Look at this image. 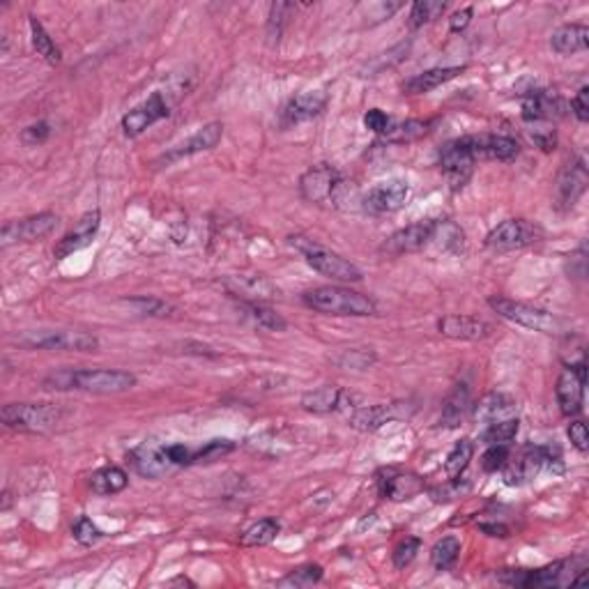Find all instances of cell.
Instances as JSON below:
<instances>
[{
	"mask_svg": "<svg viewBox=\"0 0 589 589\" xmlns=\"http://www.w3.org/2000/svg\"><path fill=\"white\" fill-rule=\"evenodd\" d=\"M51 389H78L90 394H122L136 387V375L120 369L61 371L46 378Z\"/></svg>",
	"mask_w": 589,
	"mask_h": 589,
	"instance_id": "cell-1",
	"label": "cell"
},
{
	"mask_svg": "<svg viewBox=\"0 0 589 589\" xmlns=\"http://www.w3.org/2000/svg\"><path fill=\"white\" fill-rule=\"evenodd\" d=\"M302 302L308 308H314L318 314L325 315H350V318H369L378 314V304L364 295V292L353 290L343 286H318L311 288L302 295Z\"/></svg>",
	"mask_w": 589,
	"mask_h": 589,
	"instance_id": "cell-2",
	"label": "cell"
},
{
	"mask_svg": "<svg viewBox=\"0 0 589 589\" xmlns=\"http://www.w3.org/2000/svg\"><path fill=\"white\" fill-rule=\"evenodd\" d=\"M585 569H587L585 560L576 557V560H562V562L548 564V567L535 569V571L504 569L497 578L500 583L516 585V587H571L573 578Z\"/></svg>",
	"mask_w": 589,
	"mask_h": 589,
	"instance_id": "cell-3",
	"label": "cell"
},
{
	"mask_svg": "<svg viewBox=\"0 0 589 589\" xmlns=\"http://www.w3.org/2000/svg\"><path fill=\"white\" fill-rule=\"evenodd\" d=\"M288 240H290L292 247L298 249L299 254L304 256V260H307L308 267H314V270L320 272L323 276H330V279H334V282H341V283L362 282L364 274L357 265L350 263V260H346L343 256L336 254V251H330V249L320 247V244H315L314 240H308V237H302V235H292V237H288Z\"/></svg>",
	"mask_w": 589,
	"mask_h": 589,
	"instance_id": "cell-4",
	"label": "cell"
},
{
	"mask_svg": "<svg viewBox=\"0 0 589 589\" xmlns=\"http://www.w3.org/2000/svg\"><path fill=\"white\" fill-rule=\"evenodd\" d=\"M348 189V182L339 173V168L331 164L311 166L302 177H299V193L302 199L314 205H339L343 203V192Z\"/></svg>",
	"mask_w": 589,
	"mask_h": 589,
	"instance_id": "cell-5",
	"label": "cell"
},
{
	"mask_svg": "<svg viewBox=\"0 0 589 589\" xmlns=\"http://www.w3.org/2000/svg\"><path fill=\"white\" fill-rule=\"evenodd\" d=\"M62 413L51 403H10L3 408V424L21 433H46L55 429Z\"/></svg>",
	"mask_w": 589,
	"mask_h": 589,
	"instance_id": "cell-6",
	"label": "cell"
},
{
	"mask_svg": "<svg viewBox=\"0 0 589 589\" xmlns=\"http://www.w3.org/2000/svg\"><path fill=\"white\" fill-rule=\"evenodd\" d=\"M488 307L495 311L500 318L516 323V325L525 327V330H535L541 334H557L562 323L545 308L532 307V304L516 302L509 298H488Z\"/></svg>",
	"mask_w": 589,
	"mask_h": 589,
	"instance_id": "cell-7",
	"label": "cell"
},
{
	"mask_svg": "<svg viewBox=\"0 0 589 589\" xmlns=\"http://www.w3.org/2000/svg\"><path fill=\"white\" fill-rule=\"evenodd\" d=\"M560 461H562V456H560V452H555V456H552V446L528 445L523 446L516 456L509 458L507 465L502 468L504 470V481H507L509 486L529 484L541 470H552V465H555V462L560 465Z\"/></svg>",
	"mask_w": 589,
	"mask_h": 589,
	"instance_id": "cell-8",
	"label": "cell"
},
{
	"mask_svg": "<svg viewBox=\"0 0 589 589\" xmlns=\"http://www.w3.org/2000/svg\"><path fill=\"white\" fill-rule=\"evenodd\" d=\"M541 237H544V231L532 221L507 219L486 235V247L490 251H495V254H507V251H516V249L532 247V244L541 242Z\"/></svg>",
	"mask_w": 589,
	"mask_h": 589,
	"instance_id": "cell-9",
	"label": "cell"
},
{
	"mask_svg": "<svg viewBox=\"0 0 589 589\" xmlns=\"http://www.w3.org/2000/svg\"><path fill=\"white\" fill-rule=\"evenodd\" d=\"M438 161H440V168L442 173H445L452 192H461V189L468 184L474 173V166H477L468 143H465V136L446 141L440 148Z\"/></svg>",
	"mask_w": 589,
	"mask_h": 589,
	"instance_id": "cell-10",
	"label": "cell"
},
{
	"mask_svg": "<svg viewBox=\"0 0 589 589\" xmlns=\"http://www.w3.org/2000/svg\"><path fill=\"white\" fill-rule=\"evenodd\" d=\"M28 348L39 350H65V353H94L100 348V339L81 330H55L28 334L23 339Z\"/></svg>",
	"mask_w": 589,
	"mask_h": 589,
	"instance_id": "cell-11",
	"label": "cell"
},
{
	"mask_svg": "<svg viewBox=\"0 0 589 589\" xmlns=\"http://www.w3.org/2000/svg\"><path fill=\"white\" fill-rule=\"evenodd\" d=\"M408 196L410 184L397 177V180H387L371 187L369 192L359 199V208H362V212H366V215L371 217L391 215V212H397V209H401L403 205H405Z\"/></svg>",
	"mask_w": 589,
	"mask_h": 589,
	"instance_id": "cell-12",
	"label": "cell"
},
{
	"mask_svg": "<svg viewBox=\"0 0 589 589\" xmlns=\"http://www.w3.org/2000/svg\"><path fill=\"white\" fill-rule=\"evenodd\" d=\"M585 385H587V364H585V359H580L578 364H569L555 387V397L562 414L576 417V414L583 413Z\"/></svg>",
	"mask_w": 589,
	"mask_h": 589,
	"instance_id": "cell-13",
	"label": "cell"
},
{
	"mask_svg": "<svg viewBox=\"0 0 589 589\" xmlns=\"http://www.w3.org/2000/svg\"><path fill=\"white\" fill-rule=\"evenodd\" d=\"M58 226V217L53 212H39L21 221H7L0 231V244L10 247L17 242H37L42 237L51 235Z\"/></svg>",
	"mask_w": 589,
	"mask_h": 589,
	"instance_id": "cell-14",
	"label": "cell"
},
{
	"mask_svg": "<svg viewBox=\"0 0 589 589\" xmlns=\"http://www.w3.org/2000/svg\"><path fill=\"white\" fill-rule=\"evenodd\" d=\"M168 102L164 100V94L161 93H152L143 104H138L136 109H132L129 113L122 116V132L125 136H141L148 127H152L154 122L164 120L168 118Z\"/></svg>",
	"mask_w": 589,
	"mask_h": 589,
	"instance_id": "cell-15",
	"label": "cell"
},
{
	"mask_svg": "<svg viewBox=\"0 0 589 589\" xmlns=\"http://www.w3.org/2000/svg\"><path fill=\"white\" fill-rule=\"evenodd\" d=\"M433 226H436V219L410 224V226L401 228V231H397L394 235L387 237L385 244H382V251L389 256L417 254V251H424V249L429 247Z\"/></svg>",
	"mask_w": 589,
	"mask_h": 589,
	"instance_id": "cell-16",
	"label": "cell"
},
{
	"mask_svg": "<svg viewBox=\"0 0 589 589\" xmlns=\"http://www.w3.org/2000/svg\"><path fill=\"white\" fill-rule=\"evenodd\" d=\"M587 164H585L583 157H576V160L569 161L562 171H560V176H557V205L562 209H571L573 205L578 203L585 189H587Z\"/></svg>",
	"mask_w": 589,
	"mask_h": 589,
	"instance_id": "cell-17",
	"label": "cell"
},
{
	"mask_svg": "<svg viewBox=\"0 0 589 589\" xmlns=\"http://www.w3.org/2000/svg\"><path fill=\"white\" fill-rule=\"evenodd\" d=\"M474 161H511L520 154V145L511 136H495V134H481V136H465Z\"/></svg>",
	"mask_w": 589,
	"mask_h": 589,
	"instance_id": "cell-18",
	"label": "cell"
},
{
	"mask_svg": "<svg viewBox=\"0 0 589 589\" xmlns=\"http://www.w3.org/2000/svg\"><path fill=\"white\" fill-rule=\"evenodd\" d=\"M100 226H102L100 209H90V212H86V215L77 221V226L67 233L62 240H58V244H55L53 249L55 258H67V256L77 254V251L88 247V244L93 242V237L97 235V231H100Z\"/></svg>",
	"mask_w": 589,
	"mask_h": 589,
	"instance_id": "cell-19",
	"label": "cell"
},
{
	"mask_svg": "<svg viewBox=\"0 0 589 589\" xmlns=\"http://www.w3.org/2000/svg\"><path fill=\"white\" fill-rule=\"evenodd\" d=\"M327 106V93L325 90H308V93L295 94L288 106L283 109L282 125L283 127H292V125H299V122L314 120L318 118Z\"/></svg>",
	"mask_w": 589,
	"mask_h": 589,
	"instance_id": "cell-20",
	"label": "cell"
},
{
	"mask_svg": "<svg viewBox=\"0 0 589 589\" xmlns=\"http://www.w3.org/2000/svg\"><path fill=\"white\" fill-rule=\"evenodd\" d=\"M564 100L551 90H532L523 100V120L525 122H551L564 116Z\"/></svg>",
	"mask_w": 589,
	"mask_h": 589,
	"instance_id": "cell-21",
	"label": "cell"
},
{
	"mask_svg": "<svg viewBox=\"0 0 589 589\" xmlns=\"http://www.w3.org/2000/svg\"><path fill=\"white\" fill-rule=\"evenodd\" d=\"M129 462L141 477H148V479H160L173 470V462L166 456L164 445L136 446L134 452H129Z\"/></svg>",
	"mask_w": 589,
	"mask_h": 589,
	"instance_id": "cell-22",
	"label": "cell"
},
{
	"mask_svg": "<svg viewBox=\"0 0 589 589\" xmlns=\"http://www.w3.org/2000/svg\"><path fill=\"white\" fill-rule=\"evenodd\" d=\"M438 330L446 339H456V341H479L486 339L490 331L488 323L479 318H472V315H445V318L438 320Z\"/></svg>",
	"mask_w": 589,
	"mask_h": 589,
	"instance_id": "cell-23",
	"label": "cell"
},
{
	"mask_svg": "<svg viewBox=\"0 0 589 589\" xmlns=\"http://www.w3.org/2000/svg\"><path fill=\"white\" fill-rule=\"evenodd\" d=\"M224 136V125L221 122H208L205 127H200L199 132L189 136L184 143H180L177 148H173L171 152L164 154L166 164H171V161L184 160V157H192V154L205 152V150H212Z\"/></svg>",
	"mask_w": 589,
	"mask_h": 589,
	"instance_id": "cell-24",
	"label": "cell"
},
{
	"mask_svg": "<svg viewBox=\"0 0 589 589\" xmlns=\"http://www.w3.org/2000/svg\"><path fill=\"white\" fill-rule=\"evenodd\" d=\"M472 417L477 424H493V421H500V419L516 417V401L507 394H500V391H493L488 397L481 398L477 405H472Z\"/></svg>",
	"mask_w": 589,
	"mask_h": 589,
	"instance_id": "cell-25",
	"label": "cell"
},
{
	"mask_svg": "<svg viewBox=\"0 0 589 589\" xmlns=\"http://www.w3.org/2000/svg\"><path fill=\"white\" fill-rule=\"evenodd\" d=\"M226 286L231 288L235 298H240V302H263V299L276 298V290L270 283V279H265L260 274L231 276Z\"/></svg>",
	"mask_w": 589,
	"mask_h": 589,
	"instance_id": "cell-26",
	"label": "cell"
},
{
	"mask_svg": "<svg viewBox=\"0 0 589 589\" xmlns=\"http://www.w3.org/2000/svg\"><path fill=\"white\" fill-rule=\"evenodd\" d=\"M397 403H378V405H366V408H357L350 417H348V424L353 426L355 430H362V433H373V430L382 429L387 421L397 417Z\"/></svg>",
	"mask_w": 589,
	"mask_h": 589,
	"instance_id": "cell-27",
	"label": "cell"
},
{
	"mask_svg": "<svg viewBox=\"0 0 589 589\" xmlns=\"http://www.w3.org/2000/svg\"><path fill=\"white\" fill-rule=\"evenodd\" d=\"M472 410V394H470V387L465 382H458L454 385V389L449 391V397L442 403V414H440V424L446 429H456L462 419L468 417V413Z\"/></svg>",
	"mask_w": 589,
	"mask_h": 589,
	"instance_id": "cell-28",
	"label": "cell"
},
{
	"mask_svg": "<svg viewBox=\"0 0 589 589\" xmlns=\"http://www.w3.org/2000/svg\"><path fill=\"white\" fill-rule=\"evenodd\" d=\"M421 490H424V481H421V477H417V474L398 472L389 474L387 479H380V495L391 502L413 500Z\"/></svg>",
	"mask_w": 589,
	"mask_h": 589,
	"instance_id": "cell-29",
	"label": "cell"
},
{
	"mask_svg": "<svg viewBox=\"0 0 589 589\" xmlns=\"http://www.w3.org/2000/svg\"><path fill=\"white\" fill-rule=\"evenodd\" d=\"M552 51L562 55L580 53L589 46V28L583 23H567L560 26L551 37Z\"/></svg>",
	"mask_w": 589,
	"mask_h": 589,
	"instance_id": "cell-30",
	"label": "cell"
},
{
	"mask_svg": "<svg viewBox=\"0 0 589 589\" xmlns=\"http://www.w3.org/2000/svg\"><path fill=\"white\" fill-rule=\"evenodd\" d=\"M462 72V67H436V70H429V72H421L417 77L408 78L403 83V93L405 94H426L430 90L440 88L442 83L452 81L458 74Z\"/></svg>",
	"mask_w": 589,
	"mask_h": 589,
	"instance_id": "cell-31",
	"label": "cell"
},
{
	"mask_svg": "<svg viewBox=\"0 0 589 589\" xmlns=\"http://www.w3.org/2000/svg\"><path fill=\"white\" fill-rule=\"evenodd\" d=\"M343 397H346V394H343L341 387L323 385L318 387V389H311L304 394L302 408L307 410V413H314V414H330L334 413V410L341 408Z\"/></svg>",
	"mask_w": 589,
	"mask_h": 589,
	"instance_id": "cell-32",
	"label": "cell"
},
{
	"mask_svg": "<svg viewBox=\"0 0 589 589\" xmlns=\"http://www.w3.org/2000/svg\"><path fill=\"white\" fill-rule=\"evenodd\" d=\"M429 247H436L442 254H462L465 249V233L449 219H438L430 233Z\"/></svg>",
	"mask_w": 589,
	"mask_h": 589,
	"instance_id": "cell-33",
	"label": "cell"
},
{
	"mask_svg": "<svg viewBox=\"0 0 589 589\" xmlns=\"http://www.w3.org/2000/svg\"><path fill=\"white\" fill-rule=\"evenodd\" d=\"M127 472L118 468V465H106V468L97 470V472H93V477H90V488H93V493H97V495H116V493L127 488Z\"/></svg>",
	"mask_w": 589,
	"mask_h": 589,
	"instance_id": "cell-34",
	"label": "cell"
},
{
	"mask_svg": "<svg viewBox=\"0 0 589 589\" xmlns=\"http://www.w3.org/2000/svg\"><path fill=\"white\" fill-rule=\"evenodd\" d=\"M433 122L430 120H405V122H391L389 129L382 134L387 143H413L421 136L430 132Z\"/></svg>",
	"mask_w": 589,
	"mask_h": 589,
	"instance_id": "cell-35",
	"label": "cell"
},
{
	"mask_svg": "<svg viewBox=\"0 0 589 589\" xmlns=\"http://www.w3.org/2000/svg\"><path fill=\"white\" fill-rule=\"evenodd\" d=\"M282 525L276 523L274 518H263L258 523H254L249 529H244V535L240 536V544L244 548H263V545H270L276 539Z\"/></svg>",
	"mask_w": 589,
	"mask_h": 589,
	"instance_id": "cell-36",
	"label": "cell"
},
{
	"mask_svg": "<svg viewBox=\"0 0 589 589\" xmlns=\"http://www.w3.org/2000/svg\"><path fill=\"white\" fill-rule=\"evenodd\" d=\"M240 308L244 311L249 320H254L256 325L270 331H283L286 330V320L282 315L272 311L270 307H265L263 302H240Z\"/></svg>",
	"mask_w": 589,
	"mask_h": 589,
	"instance_id": "cell-37",
	"label": "cell"
},
{
	"mask_svg": "<svg viewBox=\"0 0 589 589\" xmlns=\"http://www.w3.org/2000/svg\"><path fill=\"white\" fill-rule=\"evenodd\" d=\"M30 39H33V46L35 51H37V55H42L49 65H61L62 51L55 46V42L51 39V35L46 33L45 26L37 21V17H30Z\"/></svg>",
	"mask_w": 589,
	"mask_h": 589,
	"instance_id": "cell-38",
	"label": "cell"
},
{
	"mask_svg": "<svg viewBox=\"0 0 589 589\" xmlns=\"http://www.w3.org/2000/svg\"><path fill=\"white\" fill-rule=\"evenodd\" d=\"M458 555H461V541L456 536H442L430 551V564L438 571H449L456 564Z\"/></svg>",
	"mask_w": 589,
	"mask_h": 589,
	"instance_id": "cell-39",
	"label": "cell"
},
{
	"mask_svg": "<svg viewBox=\"0 0 589 589\" xmlns=\"http://www.w3.org/2000/svg\"><path fill=\"white\" fill-rule=\"evenodd\" d=\"M474 456V445L470 440H458L452 446V452L446 454L445 461V472L449 479H458L465 470H468L470 461Z\"/></svg>",
	"mask_w": 589,
	"mask_h": 589,
	"instance_id": "cell-40",
	"label": "cell"
},
{
	"mask_svg": "<svg viewBox=\"0 0 589 589\" xmlns=\"http://www.w3.org/2000/svg\"><path fill=\"white\" fill-rule=\"evenodd\" d=\"M518 429H520L518 417L500 419V421H493V424H488L484 430H481V440H484L488 446L509 445V442L518 436Z\"/></svg>",
	"mask_w": 589,
	"mask_h": 589,
	"instance_id": "cell-41",
	"label": "cell"
},
{
	"mask_svg": "<svg viewBox=\"0 0 589 589\" xmlns=\"http://www.w3.org/2000/svg\"><path fill=\"white\" fill-rule=\"evenodd\" d=\"M445 0H417V3L410 7V28L417 30V28L426 26V23L436 21L440 14H445Z\"/></svg>",
	"mask_w": 589,
	"mask_h": 589,
	"instance_id": "cell-42",
	"label": "cell"
},
{
	"mask_svg": "<svg viewBox=\"0 0 589 589\" xmlns=\"http://www.w3.org/2000/svg\"><path fill=\"white\" fill-rule=\"evenodd\" d=\"M323 580V567L320 564H304V567L292 569L286 578L279 580V587H295L304 589Z\"/></svg>",
	"mask_w": 589,
	"mask_h": 589,
	"instance_id": "cell-43",
	"label": "cell"
},
{
	"mask_svg": "<svg viewBox=\"0 0 589 589\" xmlns=\"http://www.w3.org/2000/svg\"><path fill=\"white\" fill-rule=\"evenodd\" d=\"M472 490V484L465 479H449L442 486H433L429 488V497L436 504H446V502H456L461 497H465Z\"/></svg>",
	"mask_w": 589,
	"mask_h": 589,
	"instance_id": "cell-44",
	"label": "cell"
},
{
	"mask_svg": "<svg viewBox=\"0 0 589 589\" xmlns=\"http://www.w3.org/2000/svg\"><path fill=\"white\" fill-rule=\"evenodd\" d=\"M375 359L378 357H375V353L371 348H348V350H343V353L339 355L336 364H339L341 369L364 371L369 369V366H373Z\"/></svg>",
	"mask_w": 589,
	"mask_h": 589,
	"instance_id": "cell-45",
	"label": "cell"
},
{
	"mask_svg": "<svg viewBox=\"0 0 589 589\" xmlns=\"http://www.w3.org/2000/svg\"><path fill=\"white\" fill-rule=\"evenodd\" d=\"M129 304L136 308L138 314L150 315V318H166V315L176 314V308L160 298H134L129 299Z\"/></svg>",
	"mask_w": 589,
	"mask_h": 589,
	"instance_id": "cell-46",
	"label": "cell"
},
{
	"mask_svg": "<svg viewBox=\"0 0 589 589\" xmlns=\"http://www.w3.org/2000/svg\"><path fill=\"white\" fill-rule=\"evenodd\" d=\"M233 449H235V445L231 440H209L193 452V462H212L217 458L231 454Z\"/></svg>",
	"mask_w": 589,
	"mask_h": 589,
	"instance_id": "cell-47",
	"label": "cell"
},
{
	"mask_svg": "<svg viewBox=\"0 0 589 589\" xmlns=\"http://www.w3.org/2000/svg\"><path fill=\"white\" fill-rule=\"evenodd\" d=\"M419 548H421V541H419L417 536H405V539L394 548V555H391L394 567L397 569L410 567V564L414 562V557H417Z\"/></svg>",
	"mask_w": 589,
	"mask_h": 589,
	"instance_id": "cell-48",
	"label": "cell"
},
{
	"mask_svg": "<svg viewBox=\"0 0 589 589\" xmlns=\"http://www.w3.org/2000/svg\"><path fill=\"white\" fill-rule=\"evenodd\" d=\"M509 446L507 445H490L486 454L481 456V470L484 472H497L507 465Z\"/></svg>",
	"mask_w": 589,
	"mask_h": 589,
	"instance_id": "cell-49",
	"label": "cell"
},
{
	"mask_svg": "<svg viewBox=\"0 0 589 589\" xmlns=\"http://www.w3.org/2000/svg\"><path fill=\"white\" fill-rule=\"evenodd\" d=\"M72 535H74V539H77L81 545H94L97 541L102 539V529L97 528V525H94L90 518L81 516L77 523H74Z\"/></svg>",
	"mask_w": 589,
	"mask_h": 589,
	"instance_id": "cell-50",
	"label": "cell"
},
{
	"mask_svg": "<svg viewBox=\"0 0 589 589\" xmlns=\"http://www.w3.org/2000/svg\"><path fill=\"white\" fill-rule=\"evenodd\" d=\"M292 7L295 5H290V3H274V5L270 7V21H267V30H270L272 39H279L283 23H286V19H288V12H290Z\"/></svg>",
	"mask_w": 589,
	"mask_h": 589,
	"instance_id": "cell-51",
	"label": "cell"
},
{
	"mask_svg": "<svg viewBox=\"0 0 589 589\" xmlns=\"http://www.w3.org/2000/svg\"><path fill=\"white\" fill-rule=\"evenodd\" d=\"M567 436H569V440H571V445L576 446L580 454L589 452V430H587V424H585V421H580V419L571 421V424H569Z\"/></svg>",
	"mask_w": 589,
	"mask_h": 589,
	"instance_id": "cell-52",
	"label": "cell"
},
{
	"mask_svg": "<svg viewBox=\"0 0 589 589\" xmlns=\"http://www.w3.org/2000/svg\"><path fill=\"white\" fill-rule=\"evenodd\" d=\"M49 136H51L49 122H35V125H28V127L21 132V141L26 145H42Z\"/></svg>",
	"mask_w": 589,
	"mask_h": 589,
	"instance_id": "cell-53",
	"label": "cell"
},
{
	"mask_svg": "<svg viewBox=\"0 0 589 589\" xmlns=\"http://www.w3.org/2000/svg\"><path fill=\"white\" fill-rule=\"evenodd\" d=\"M389 125H391V118L380 109L366 110V116H364V127L371 129L373 134H380V136L389 129Z\"/></svg>",
	"mask_w": 589,
	"mask_h": 589,
	"instance_id": "cell-54",
	"label": "cell"
},
{
	"mask_svg": "<svg viewBox=\"0 0 589 589\" xmlns=\"http://www.w3.org/2000/svg\"><path fill=\"white\" fill-rule=\"evenodd\" d=\"M164 452L168 461L173 462V468H184V465H193V449L184 445H164Z\"/></svg>",
	"mask_w": 589,
	"mask_h": 589,
	"instance_id": "cell-55",
	"label": "cell"
},
{
	"mask_svg": "<svg viewBox=\"0 0 589 589\" xmlns=\"http://www.w3.org/2000/svg\"><path fill=\"white\" fill-rule=\"evenodd\" d=\"M571 110H573V116L578 118L580 122L589 120V88L587 86H583V88L576 93V97L571 100Z\"/></svg>",
	"mask_w": 589,
	"mask_h": 589,
	"instance_id": "cell-56",
	"label": "cell"
},
{
	"mask_svg": "<svg viewBox=\"0 0 589 589\" xmlns=\"http://www.w3.org/2000/svg\"><path fill=\"white\" fill-rule=\"evenodd\" d=\"M532 141H535V143L539 145L544 152H551V150H555V145H557V134H555V129H551V127H539L532 132Z\"/></svg>",
	"mask_w": 589,
	"mask_h": 589,
	"instance_id": "cell-57",
	"label": "cell"
},
{
	"mask_svg": "<svg viewBox=\"0 0 589 589\" xmlns=\"http://www.w3.org/2000/svg\"><path fill=\"white\" fill-rule=\"evenodd\" d=\"M472 14H474L472 7H462V10L454 12L452 19H449L452 33H461V30H465V28L470 26V21H472Z\"/></svg>",
	"mask_w": 589,
	"mask_h": 589,
	"instance_id": "cell-58",
	"label": "cell"
},
{
	"mask_svg": "<svg viewBox=\"0 0 589 589\" xmlns=\"http://www.w3.org/2000/svg\"><path fill=\"white\" fill-rule=\"evenodd\" d=\"M479 529H481V532H486L488 536H500V539L509 536V528H507V525H502V523H493V525L481 523Z\"/></svg>",
	"mask_w": 589,
	"mask_h": 589,
	"instance_id": "cell-59",
	"label": "cell"
},
{
	"mask_svg": "<svg viewBox=\"0 0 589 589\" xmlns=\"http://www.w3.org/2000/svg\"><path fill=\"white\" fill-rule=\"evenodd\" d=\"M168 585H171V587H173V585H189V587H196V583H193V580H189V578H184V576H180V578H173Z\"/></svg>",
	"mask_w": 589,
	"mask_h": 589,
	"instance_id": "cell-60",
	"label": "cell"
}]
</instances>
